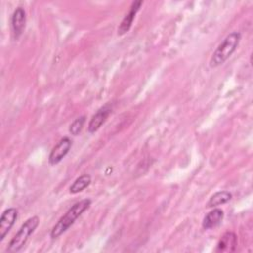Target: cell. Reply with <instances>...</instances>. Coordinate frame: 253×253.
<instances>
[{"label":"cell","instance_id":"cell-1","mask_svg":"<svg viewBox=\"0 0 253 253\" xmlns=\"http://www.w3.org/2000/svg\"><path fill=\"white\" fill-rule=\"evenodd\" d=\"M91 204H92L91 199H83L73 204L51 228L49 233L50 238L56 239L60 235H62L67 229H69V227L75 222V220L85 211H87L90 208Z\"/></svg>","mask_w":253,"mask_h":253},{"label":"cell","instance_id":"cell-2","mask_svg":"<svg viewBox=\"0 0 253 253\" xmlns=\"http://www.w3.org/2000/svg\"><path fill=\"white\" fill-rule=\"evenodd\" d=\"M240 40H241L240 32L233 31L229 33L213 51L210 59V66L211 68H214L223 64L236 50V48L239 45Z\"/></svg>","mask_w":253,"mask_h":253},{"label":"cell","instance_id":"cell-3","mask_svg":"<svg viewBox=\"0 0 253 253\" xmlns=\"http://www.w3.org/2000/svg\"><path fill=\"white\" fill-rule=\"evenodd\" d=\"M39 224H40L39 216L34 215V216L28 218L21 225L19 230L16 232V234L10 240L8 247H7V252H10V253L19 252L24 247V245L26 244L29 237L37 229Z\"/></svg>","mask_w":253,"mask_h":253},{"label":"cell","instance_id":"cell-4","mask_svg":"<svg viewBox=\"0 0 253 253\" xmlns=\"http://www.w3.org/2000/svg\"><path fill=\"white\" fill-rule=\"evenodd\" d=\"M72 146V140L68 136L62 137L51 149L48 155V163L50 165L58 164L69 152Z\"/></svg>","mask_w":253,"mask_h":253},{"label":"cell","instance_id":"cell-5","mask_svg":"<svg viewBox=\"0 0 253 253\" xmlns=\"http://www.w3.org/2000/svg\"><path fill=\"white\" fill-rule=\"evenodd\" d=\"M142 4H143V1H141V0H136L131 3L128 12L125 15V17L123 18V20L121 21V23L118 27V35L119 36H123L130 30L133 20L136 16L137 12L141 8Z\"/></svg>","mask_w":253,"mask_h":253},{"label":"cell","instance_id":"cell-6","mask_svg":"<svg viewBox=\"0 0 253 253\" xmlns=\"http://www.w3.org/2000/svg\"><path fill=\"white\" fill-rule=\"evenodd\" d=\"M112 113V107L110 104H106L103 107H101L90 119L87 129L89 133L96 132L107 121L108 117Z\"/></svg>","mask_w":253,"mask_h":253},{"label":"cell","instance_id":"cell-7","mask_svg":"<svg viewBox=\"0 0 253 253\" xmlns=\"http://www.w3.org/2000/svg\"><path fill=\"white\" fill-rule=\"evenodd\" d=\"M18 218V210L16 208L6 209L0 217V241H2L11 230Z\"/></svg>","mask_w":253,"mask_h":253},{"label":"cell","instance_id":"cell-8","mask_svg":"<svg viewBox=\"0 0 253 253\" xmlns=\"http://www.w3.org/2000/svg\"><path fill=\"white\" fill-rule=\"evenodd\" d=\"M26 21H27V15H26L25 9L23 7H17L14 10L11 17V28H12V33L15 40H18L22 36L25 30Z\"/></svg>","mask_w":253,"mask_h":253},{"label":"cell","instance_id":"cell-9","mask_svg":"<svg viewBox=\"0 0 253 253\" xmlns=\"http://www.w3.org/2000/svg\"><path fill=\"white\" fill-rule=\"evenodd\" d=\"M223 217H224L223 211L218 208H213V210L209 211L204 216V219L202 221V226L206 230L214 228L221 223Z\"/></svg>","mask_w":253,"mask_h":253},{"label":"cell","instance_id":"cell-10","mask_svg":"<svg viewBox=\"0 0 253 253\" xmlns=\"http://www.w3.org/2000/svg\"><path fill=\"white\" fill-rule=\"evenodd\" d=\"M237 245V237L235 233L231 231L225 232L219 239L216 247V251L224 252V251H234Z\"/></svg>","mask_w":253,"mask_h":253},{"label":"cell","instance_id":"cell-11","mask_svg":"<svg viewBox=\"0 0 253 253\" xmlns=\"http://www.w3.org/2000/svg\"><path fill=\"white\" fill-rule=\"evenodd\" d=\"M232 199V194L229 191L222 190L215 192L208 201L207 207L208 208H216L218 206L224 205L228 203Z\"/></svg>","mask_w":253,"mask_h":253},{"label":"cell","instance_id":"cell-12","mask_svg":"<svg viewBox=\"0 0 253 253\" xmlns=\"http://www.w3.org/2000/svg\"><path fill=\"white\" fill-rule=\"evenodd\" d=\"M91 182H92L91 176L89 174H83L78 178H76L74 182L71 184V186L69 187V193L72 195L78 194L84 191L86 188H88Z\"/></svg>","mask_w":253,"mask_h":253},{"label":"cell","instance_id":"cell-13","mask_svg":"<svg viewBox=\"0 0 253 253\" xmlns=\"http://www.w3.org/2000/svg\"><path fill=\"white\" fill-rule=\"evenodd\" d=\"M85 123H86V117H85L84 115H83V116H80V117H78V118H76V119L70 124V126H69V132H70L72 135H74V136L78 135V134L81 132V130H82V128H83Z\"/></svg>","mask_w":253,"mask_h":253}]
</instances>
